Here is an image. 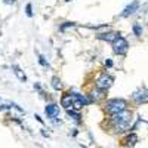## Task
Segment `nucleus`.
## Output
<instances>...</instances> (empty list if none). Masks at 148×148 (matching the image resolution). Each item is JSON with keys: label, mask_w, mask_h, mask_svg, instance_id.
<instances>
[{"label": "nucleus", "mask_w": 148, "mask_h": 148, "mask_svg": "<svg viewBox=\"0 0 148 148\" xmlns=\"http://www.w3.org/2000/svg\"><path fill=\"white\" fill-rule=\"evenodd\" d=\"M61 104H62V107H65L67 110L71 108V95H70V92L65 93V95L62 96V99H61Z\"/></svg>", "instance_id": "nucleus-11"}, {"label": "nucleus", "mask_w": 148, "mask_h": 148, "mask_svg": "<svg viewBox=\"0 0 148 148\" xmlns=\"http://www.w3.org/2000/svg\"><path fill=\"white\" fill-rule=\"evenodd\" d=\"M133 33L136 34V36H141L142 34V28H141L139 24H135V25H133Z\"/></svg>", "instance_id": "nucleus-15"}, {"label": "nucleus", "mask_w": 148, "mask_h": 148, "mask_svg": "<svg viewBox=\"0 0 148 148\" xmlns=\"http://www.w3.org/2000/svg\"><path fill=\"white\" fill-rule=\"evenodd\" d=\"M105 90H101V89H96V90H93L92 92V99L93 101H101V99H104L105 98Z\"/></svg>", "instance_id": "nucleus-10"}, {"label": "nucleus", "mask_w": 148, "mask_h": 148, "mask_svg": "<svg viewBox=\"0 0 148 148\" xmlns=\"http://www.w3.org/2000/svg\"><path fill=\"white\" fill-rule=\"evenodd\" d=\"M133 99L136 101L138 104H145L147 102V99H148V96H147V89L145 88H141V89H138L136 92L133 93Z\"/></svg>", "instance_id": "nucleus-5"}, {"label": "nucleus", "mask_w": 148, "mask_h": 148, "mask_svg": "<svg viewBox=\"0 0 148 148\" xmlns=\"http://www.w3.org/2000/svg\"><path fill=\"white\" fill-rule=\"evenodd\" d=\"M25 10H27V15H28V16H33V6H31V3L27 5Z\"/></svg>", "instance_id": "nucleus-16"}, {"label": "nucleus", "mask_w": 148, "mask_h": 148, "mask_svg": "<svg viewBox=\"0 0 148 148\" xmlns=\"http://www.w3.org/2000/svg\"><path fill=\"white\" fill-rule=\"evenodd\" d=\"M111 84H113V77L108 76L107 73L101 74V76L98 77V80H96V88L101 89V90H107Z\"/></svg>", "instance_id": "nucleus-4"}, {"label": "nucleus", "mask_w": 148, "mask_h": 148, "mask_svg": "<svg viewBox=\"0 0 148 148\" xmlns=\"http://www.w3.org/2000/svg\"><path fill=\"white\" fill-rule=\"evenodd\" d=\"M138 8H139V2H136V0H133V2H132L129 6H126V8H125V10H123L121 16H129V15L135 14V12L138 10Z\"/></svg>", "instance_id": "nucleus-7"}, {"label": "nucleus", "mask_w": 148, "mask_h": 148, "mask_svg": "<svg viewBox=\"0 0 148 148\" xmlns=\"http://www.w3.org/2000/svg\"><path fill=\"white\" fill-rule=\"evenodd\" d=\"M39 58H40V64H42V65H45V67H47V62L45 61V58H43L42 55H39Z\"/></svg>", "instance_id": "nucleus-17"}, {"label": "nucleus", "mask_w": 148, "mask_h": 148, "mask_svg": "<svg viewBox=\"0 0 148 148\" xmlns=\"http://www.w3.org/2000/svg\"><path fill=\"white\" fill-rule=\"evenodd\" d=\"M136 141H138V136H136L135 133L129 135V136H127V139H126V142H127V144H135Z\"/></svg>", "instance_id": "nucleus-14"}, {"label": "nucleus", "mask_w": 148, "mask_h": 148, "mask_svg": "<svg viewBox=\"0 0 148 148\" xmlns=\"http://www.w3.org/2000/svg\"><path fill=\"white\" fill-rule=\"evenodd\" d=\"M67 113H68L70 117H73L76 121H80V113H79V111H74V110L70 108V110H67Z\"/></svg>", "instance_id": "nucleus-13"}, {"label": "nucleus", "mask_w": 148, "mask_h": 148, "mask_svg": "<svg viewBox=\"0 0 148 148\" xmlns=\"http://www.w3.org/2000/svg\"><path fill=\"white\" fill-rule=\"evenodd\" d=\"M105 65H107V67H113V61H111V59H107V61H105Z\"/></svg>", "instance_id": "nucleus-18"}, {"label": "nucleus", "mask_w": 148, "mask_h": 148, "mask_svg": "<svg viewBox=\"0 0 148 148\" xmlns=\"http://www.w3.org/2000/svg\"><path fill=\"white\" fill-rule=\"evenodd\" d=\"M111 123H113V127L117 133H123L129 130V126L132 123V111L123 110L120 113L113 114L111 116Z\"/></svg>", "instance_id": "nucleus-1"}, {"label": "nucleus", "mask_w": 148, "mask_h": 148, "mask_svg": "<svg viewBox=\"0 0 148 148\" xmlns=\"http://www.w3.org/2000/svg\"><path fill=\"white\" fill-rule=\"evenodd\" d=\"M105 110H107V113H110L111 116H113V114L120 113V111H123V110H127V102L125 99H121V98H114V99L107 101Z\"/></svg>", "instance_id": "nucleus-2"}, {"label": "nucleus", "mask_w": 148, "mask_h": 148, "mask_svg": "<svg viewBox=\"0 0 148 148\" xmlns=\"http://www.w3.org/2000/svg\"><path fill=\"white\" fill-rule=\"evenodd\" d=\"M52 88L56 89V90H59L61 88H62V83H61L59 77H52Z\"/></svg>", "instance_id": "nucleus-12"}, {"label": "nucleus", "mask_w": 148, "mask_h": 148, "mask_svg": "<svg viewBox=\"0 0 148 148\" xmlns=\"http://www.w3.org/2000/svg\"><path fill=\"white\" fill-rule=\"evenodd\" d=\"M45 111H46L47 117H51V119H56V117H58V114H59V107H58L56 104H49V105H46Z\"/></svg>", "instance_id": "nucleus-6"}, {"label": "nucleus", "mask_w": 148, "mask_h": 148, "mask_svg": "<svg viewBox=\"0 0 148 148\" xmlns=\"http://www.w3.org/2000/svg\"><path fill=\"white\" fill-rule=\"evenodd\" d=\"M12 70H14V73H15V76L21 80V82H25L27 80V76H25V74H24V71L19 68V67H16V65H14V67H12Z\"/></svg>", "instance_id": "nucleus-9"}, {"label": "nucleus", "mask_w": 148, "mask_h": 148, "mask_svg": "<svg viewBox=\"0 0 148 148\" xmlns=\"http://www.w3.org/2000/svg\"><path fill=\"white\" fill-rule=\"evenodd\" d=\"M119 36H120V34H117V33H108V34H101V36H99V39H101V40H107V42H111V43H113Z\"/></svg>", "instance_id": "nucleus-8"}, {"label": "nucleus", "mask_w": 148, "mask_h": 148, "mask_svg": "<svg viewBox=\"0 0 148 148\" xmlns=\"http://www.w3.org/2000/svg\"><path fill=\"white\" fill-rule=\"evenodd\" d=\"M127 47H129L127 40L125 39V37H121V36H119L117 39L113 42V51L116 53H119V55H125L127 52Z\"/></svg>", "instance_id": "nucleus-3"}, {"label": "nucleus", "mask_w": 148, "mask_h": 148, "mask_svg": "<svg viewBox=\"0 0 148 148\" xmlns=\"http://www.w3.org/2000/svg\"><path fill=\"white\" fill-rule=\"evenodd\" d=\"M6 2H8V3H15L16 0H6Z\"/></svg>", "instance_id": "nucleus-19"}]
</instances>
